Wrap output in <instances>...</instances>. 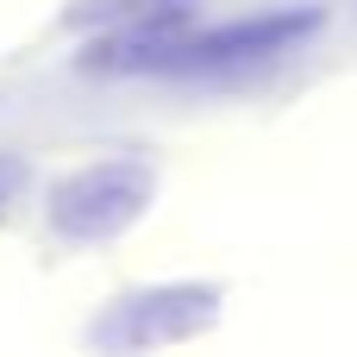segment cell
Segmentation results:
<instances>
[{"instance_id":"cell-3","label":"cell","mask_w":357,"mask_h":357,"mask_svg":"<svg viewBox=\"0 0 357 357\" xmlns=\"http://www.w3.org/2000/svg\"><path fill=\"white\" fill-rule=\"evenodd\" d=\"M213 307H220V289H195V282H169V289H151V295H126L107 320H94V345H113V351H144V345H176L201 326H213Z\"/></svg>"},{"instance_id":"cell-1","label":"cell","mask_w":357,"mask_h":357,"mask_svg":"<svg viewBox=\"0 0 357 357\" xmlns=\"http://www.w3.org/2000/svg\"><path fill=\"white\" fill-rule=\"evenodd\" d=\"M314 31H320V6H270V13H245L226 25H195V31L176 25L144 56V75H213L238 63H270Z\"/></svg>"},{"instance_id":"cell-4","label":"cell","mask_w":357,"mask_h":357,"mask_svg":"<svg viewBox=\"0 0 357 357\" xmlns=\"http://www.w3.org/2000/svg\"><path fill=\"white\" fill-rule=\"evenodd\" d=\"M19 182H25V163H19V157H0V207L19 195Z\"/></svg>"},{"instance_id":"cell-2","label":"cell","mask_w":357,"mask_h":357,"mask_svg":"<svg viewBox=\"0 0 357 357\" xmlns=\"http://www.w3.org/2000/svg\"><path fill=\"white\" fill-rule=\"evenodd\" d=\"M151 201H157V169L144 157H100L50 188L44 220L56 238L100 245V238H119L126 226H138Z\"/></svg>"}]
</instances>
